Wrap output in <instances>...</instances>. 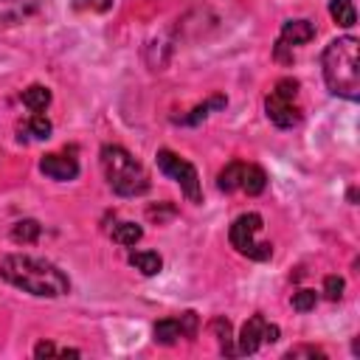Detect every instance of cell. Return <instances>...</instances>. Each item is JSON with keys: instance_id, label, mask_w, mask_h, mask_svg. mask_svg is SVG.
Wrapping results in <instances>:
<instances>
[{"instance_id": "obj_1", "label": "cell", "mask_w": 360, "mask_h": 360, "mask_svg": "<svg viewBox=\"0 0 360 360\" xmlns=\"http://www.w3.org/2000/svg\"><path fill=\"white\" fill-rule=\"evenodd\" d=\"M0 278L11 287L37 295V298H59L70 290L68 276L48 259L25 256V253H8L0 262Z\"/></svg>"}, {"instance_id": "obj_2", "label": "cell", "mask_w": 360, "mask_h": 360, "mask_svg": "<svg viewBox=\"0 0 360 360\" xmlns=\"http://www.w3.org/2000/svg\"><path fill=\"white\" fill-rule=\"evenodd\" d=\"M321 68H323V82L335 96L357 101V96H360V59H357V39L354 37L332 39L323 48Z\"/></svg>"}, {"instance_id": "obj_3", "label": "cell", "mask_w": 360, "mask_h": 360, "mask_svg": "<svg viewBox=\"0 0 360 360\" xmlns=\"http://www.w3.org/2000/svg\"><path fill=\"white\" fill-rule=\"evenodd\" d=\"M101 172L118 197H141L149 191L146 169L124 146H115V143L101 146Z\"/></svg>"}, {"instance_id": "obj_4", "label": "cell", "mask_w": 360, "mask_h": 360, "mask_svg": "<svg viewBox=\"0 0 360 360\" xmlns=\"http://www.w3.org/2000/svg\"><path fill=\"white\" fill-rule=\"evenodd\" d=\"M264 228V219L262 214L256 211H248V214H239L228 231V239H231V248L248 259H256V262H267L273 256V245L270 242H259V231Z\"/></svg>"}, {"instance_id": "obj_5", "label": "cell", "mask_w": 360, "mask_h": 360, "mask_svg": "<svg viewBox=\"0 0 360 360\" xmlns=\"http://www.w3.org/2000/svg\"><path fill=\"white\" fill-rule=\"evenodd\" d=\"M267 118L278 129H292L301 124V104H298V82L295 79H278L273 90L264 96Z\"/></svg>"}, {"instance_id": "obj_6", "label": "cell", "mask_w": 360, "mask_h": 360, "mask_svg": "<svg viewBox=\"0 0 360 360\" xmlns=\"http://www.w3.org/2000/svg\"><path fill=\"white\" fill-rule=\"evenodd\" d=\"M217 186L219 191H245L250 197L262 194L267 188V174L262 166L256 163H242V160H231L219 177H217Z\"/></svg>"}, {"instance_id": "obj_7", "label": "cell", "mask_w": 360, "mask_h": 360, "mask_svg": "<svg viewBox=\"0 0 360 360\" xmlns=\"http://www.w3.org/2000/svg\"><path fill=\"white\" fill-rule=\"evenodd\" d=\"M155 160H158V169H160L169 180H174V183L180 186V191H183L191 202H200V177H197V169H194L188 160H183V158L174 155L172 149H158Z\"/></svg>"}, {"instance_id": "obj_8", "label": "cell", "mask_w": 360, "mask_h": 360, "mask_svg": "<svg viewBox=\"0 0 360 360\" xmlns=\"http://www.w3.org/2000/svg\"><path fill=\"white\" fill-rule=\"evenodd\" d=\"M236 340H239V343L233 346L236 354H253V352H259L264 343L278 340V326H276V323H267V318H264L262 312H256V315H250V318L245 321V326H242V332H239Z\"/></svg>"}, {"instance_id": "obj_9", "label": "cell", "mask_w": 360, "mask_h": 360, "mask_svg": "<svg viewBox=\"0 0 360 360\" xmlns=\"http://www.w3.org/2000/svg\"><path fill=\"white\" fill-rule=\"evenodd\" d=\"M315 37V25L309 20H287L281 25V34L276 39V59L290 62L292 59V48L307 45Z\"/></svg>"}, {"instance_id": "obj_10", "label": "cell", "mask_w": 360, "mask_h": 360, "mask_svg": "<svg viewBox=\"0 0 360 360\" xmlns=\"http://www.w3.org/2000/svg\"><path fill=\"white\" fill-rule=\"evenodd\" d=\"M197 326H200V321H197V315H194L191 309L183 312V315L160 318V321L155 323V340L163 343V346H172V343H177L180 338H194V335H197Z\"/></svg>"}, {"instance_id": "obj_11", "label": "cell", "mask_w": 360, "mask_h": 360, "mask_svg": "<svg viewBox=\"0 0 360 360\" xmlns=\"http://www.w3.org/2000/svg\"><path fill=\"white\" fill-rule=\"evenodd\" d=\"M39 172L45 177H51V180L65 183V180H73L79 174V160L73 155H68V152H51V155H45L39 160Z\"/></svg>"}, {"instance_id": "obj_12", "label": "cell", "mask_w": 360, "mask_h": 360, "mask_svg": "<svg viewBox=\"0 0 360 360\" xmlns=\"http://www.w3.org/2000/svg\"><path fill=\"white\" fill-rule=\"evenodd\" d=\"M53 132V124L42 112H31L25 121L17 124V138L20 141H48Z\"/></svg>"}, {"instance_id": "obj_13", "label": "cell", "mask_w": 360, "mask_h": 360, "mask_svg": "<svg viewBox=\"0 0 360 360\" xmlns=\"http://www.w3.org/2000/svg\"><path fill=\"white\" fill-rule=\"evenodd\" d=\"M37 11L34 0H0V25H17Z\"/></svg>"}, {"instance_id": "obj_14", "label": "cell", "mask_w": 360, "mask_h": 360, "mask_svg": "<svg viewBox=\"0 0 360 360\" xmlns=\"http://www.w3.org/2000/svg\"><path fill=\"white\" fill-rule=\"evenodd\" d=\"M127 262H129L135 270H141L143 276H158L160 267H163V259H160L155 250H132V253L127 256Z\"/></svg>"}, {"instance_id": "obj_15", "label": "cell", "mask_w": 360, "mask_h": 360, "mask_svg": "<svg viewBox=\"0 0 360 360\" xmlns=\"http://www.w3.org/2000/svg\"><path fill=\"white\" fill-rule=\"evenodd\" d=\"M20 101L22 107H28V112H45V107L51 104V90L45 84H31L22 90Z\"/></svg>"}, {"instance_id": "obj_16", "label": "cell", "mask_w": 360, "mask_h": 360, "mask_svg": "<svg viewBox=\"0 0 360 360\" xmlns=\"http://www.w3.org/2000/svg\"><path fill=\"white\" fill-rule=\"evenodd\" d=\"M110 236H112V242H118V245H124V248H132V245L143 236V228L135 225V222H118V225H112Z\"/></svg>"}, {"instance_id": "obj_17", "label": "cell", "mask_w": 360, "mask_h": 360, "mask_svg": "<svg viewBox=\"0 0 360 360\" xmlns=\"http://www.w3.org/2000/svg\"><path fill=\"white\" fill-rule=\"evenodd\" d=\"M329 14H332V20H335L338 25H343V28H352V25L357 22L354 3H352V0H332V3H329Z\"/></svg>"}, {"instance_id": "obj_18", "label": "cell", "mask_w": 360, "mask_h": 360, "mask_svg": "<svg viewBox=\"0 0 360 360\" xmlns=\"http://www.w3.org/2000/svg\"><path fill=\"white\" fill-rule=\"evenodd\" d=\"M39 233H42V225H39L37 219H20V222L11 228V239H14V242H22V245L37 242Z\"/></svg>"}, {"instance_id": "obj_19", "label": "cell", "mask_w": 360, "mask_h": 360, "mask_svg": "<svg viewBox=\"0 0 360 360\" xmlns=\"http://www.w3.org/2000/svg\"><path fill=\"white\" fill-rule=\"evenodd\" d=\"M225 104H228V98H225V96H214V98H208L205 104L194 107V110H191V115L177 118V121H180V124H197V121H202V118L208 115V110H219V107H225Z\"/></svg>"}, {"instance_id": "obj_20", "label": "cell", "mask_w": 360, "mask_h": 360, "mask_svg": "<svg viewBox=\"0 0 360 360\" xmlns=\"http://www.w3.org/2000/svg\"><path fill=\"white\" fill-rule=\"evenodd\" d=\"M211 332L217 335L222 354H236L233 346H231V340H233V338H231V323H228L225 318H214V321H211Z\"/></svg>"}, {"instance_id": "obj_21", "label": "cell", "mask_w": 360, "mask_h": 360, "mask_svg": "<svg viewBox=\"0 0 360 360\" xmlns=\"http://www.w3.org/2000/svg\"><path fill=\"white\" fill-rule=\"evenodd\" d=\"M315 304H318V292L315 290H298L292 295V309H298V312H309Z\"/></svg>"}, {"instance_id": "obj_22", "label": "cell", "mask_w": 360, "mask_h": 360, "mask_svg": "<svg viewBox=\"0 0 360 360\" xmlns=\"http://www.w3.org/2000/svg\"><path fill=\"white\" fill-rule=\"evenodd\" d=\"M323 295H326L329 301H338V298L343 295V278H340V276H326V278H323Z\"/></svg>"}, {"instance_id": "obj_23", "label": "cell", "mask_w": 360, "mask_h": 360, "mask_svg": "<svg viewBox=\"0 0 360 360\" xmlns=\"http://www.w3.org/2000/svg\"><path fill=\"white\" fill-rule=\"evenodd\" d=\"M34 354L37 357H51V354H82L79 349H59V346H53V343H37L34 346Z\"/></svg>"}, {"instance_id": "obj_24", "label": "cell", "mask_w": 360, "mask_h": 360, "mask_svg": "<svg viewBox=\"0 0 360 360\" xmlns=\"http://www.w3.org/2000/svg\"><path fill=\"white\" fill-rule=\"evenodd\" d=\"M287 357H326V354L318 346H295V349L287 352Z\"/></svg>"}, {"instance_id": "obj_25", "label": "cell", "mask_w": 360, "mask_h": 360, "mask_svg": "<svg viewBox=\"0 0 360 360\" xmlns=\"http://www.w3.org/2000/svg\"><path fill=\"white\" fill-rule=\"evenodd\" d=\"M76 8H96V11H107L112 6V0H76Z\"/></svg>"}]
</instances>
